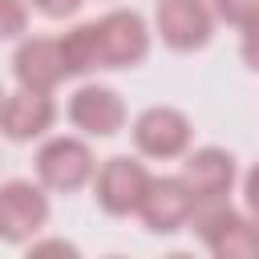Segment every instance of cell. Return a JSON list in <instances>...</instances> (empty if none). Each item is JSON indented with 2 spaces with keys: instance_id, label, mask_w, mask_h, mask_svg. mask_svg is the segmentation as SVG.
<instances>
[{
  "instance_id": "17",
  "label": "cell",
  "mask_w": 259,
  "mask_h": 259,
  "mask_svg": "<svg viewBox=\"0 0 259 259\" xmlns=\"http://www.w3.org/2000/svg\"><path fill=\"white\" fill-rule=\"evenodd\" d=\"M32 4H36L40 16H49V20H65V16H73L85 0H32Z\"/></svg>"
},
{
  "instance_id": "15",
  "label": "cell",
  "mask_w": 259,
  "mask_h": 259,
  "mask_svg": "<svg viewBox=\"0 0 259 259\" xmlns=\"http://www.w3.org/2000/svg\"><path fill=\"white\" fill-rule=\"evenodd\" d=\"M28 28V4L24 0H0V40H16Z\"/></svg>"
},
{
  "instance_id": "18",
  "label": "cell",
  "mask_w": 259,
  "mask_h": 259,
  "mask_svg": "<svg viewBox=\"0 0 259 259\" xmlns=\"http://www.w3.org/2000/svg\"><path fill=\"white\" fill-rule=\"evenodd\" d=\"M243 198H247V210L259 219V162L247 170V178H243Z\"/></svg>"
},
{
  "instance_id": "7",
  "label": "cell",
  "mask_w": 259,
  "mask_h": 259,
  "mask_svg": "<svg viewBox=\"0 0 259 259\" xmlns=\"http://www.w3.org/2000/svg\"><path fill=\"white\" fill-rule=\"evenodd\" d=\"M138 214H142L146 231H154V235H174V231H182V227L190 223V214H194V194H190V186L182 182V174L150 178Z\"/></svg>"
},
{
  "instance_id": "5",
  "label": "cell",
  "mask_w": 259,
  "mask_h": 259,
  "mask_svg": "<svg viewBox=\"0 0 259 259\" xmlns=\"http://www.w3.org/2000/svg\"><path fill=\"white\" fill-rule=\"evenodd\" d=\"M101 69H134L150 53V28L134 8H113L97 20Z\"/></svg>"
},
{
  "instance_id": "10",
  "label": "cell",
  "mask_w": 259,
  "mask_h": 259,
  "mask_svg": "<svg viewBox=\"0 0 259 259\" xmlns=\"http://www.w3.org/2000/svg\"><path fill=\"white\" fill-rule=\"evenodd\" d=\"M53 117H57L53 97L36 93V89H16V93H4V101H0V134L8 142H32V138L49 134Z\"/></svg>"
},
{
  "instance_id": "2",
  "label": "cell",
  "mask_w": 259,
  "mask_h": 259,
  "mask_svg": "<svg viewBox=\"0 0 259 259\" xmlns=\"http://www.w3.org/2000/svg\"><path fill=\"white\" fill-rule=\"evenodd\" d=\"M97 174V162H93V150L81 142V138H49L36 154V178L45 190H57V194H73L81 190L89 178Z\"/></svg>"
},
{
  "instance_id": "3",
  "label": "cell",
  "mask_w": 259,
  "mask_h": 259,
  "mask_svg": "<svg viewBox=\"0 0 259 259\" xmlns=\"http://www.w3.org/2000/svg\"><path fill=\"white\" fill-rule=\"evenodd\" d=\"M49 223L45 186L12 178L0 186V243H32Z\"/></svg>"
},
{
  "instance_id": "4",
  "label": "cell",
  "mask_w": 259,
  "mask_h": 259,
  "mask_svg": "<svg viewBox=\"0 0 259 259\" xmlns=\"http://www.w3.org/2000/svg\"><path fill=\"white\" fill-rule=\"evenodd\" d=\"M150 178H154V174H150L138 158L117 154V158H109V162L97 170V178H93V198H97V206H101L105 214H113V219L138 214Z\"/></svg>"
},
{
  "instance_id": "19",
  "label": "cell",
  "mask_w": 259,
  "mask_h": 259,
  "mask_svg": "<svg viewBox=\"0 0 259 259\" xmlns=\"http://www.w3.org/2000/svg\"><path fill=\"white\" fill-rule=\"evenodd\" d=\"M28 251H32V255H45V251H57V255H77V247H73V243H65V239H49V243H36V239H32V243H28Z\"/></svg>"
},
{
  "instance_id": "20",
  "label": "cell",
  "mask_w": 259,
  "mask_h": 259,
  "mask_svg": "<svg viewBox=\"0 0 259 259\" xmlns=\"http://www.w3.org/2000/svg\"><path fill=\"white\" fill-rule=\"evenodd\" d=\"M0 101H4V89H0Z\"/></svg>"
},
{
  "instance_id": "16",
  "label": "cell",
  "mask_w": 259,
  "mask_h": 259,
  "mask_svg": "<svg viewBox=\"0 0 259 259\" xmlns=\"http://www.w3.org/2000/svg\"><path fill=\"white\" fill-rule=\"evenodd\" d=\"M239 53H243V65L259 73V20H251V24L243 28V45H239Z\"/></svg>"
},
{
  "instance_id": "13",
  "label": "cell",
  "mask_w": 259,
  "mask_h": 259,
  "mask_svg": "<svg viewBox=\"0 0 259 259\" xmlns=\"http://www.w3.org/2000/svg\"><path fill=\"white\" fill-rule=\"evenodd\" d=\"M61 61H65V77H85L93 69H101V45H97V20L69 28L61 40Z\"/></svg>"
},
{
  "instance_id": "12",
  "label": "cell",
  "mask_w": 259,
  "mask_h": 259,
  "mask_svg": "<svg viewBox=\"0 0 259 259\" xmlns=\"http://www.w3.org/2000/svg\"><path fill=\"white\" fill-rule=\"evenodd\" d=\"M12 73L20 81V89H36V93H53L65 81V61H61V45L49 36H28L20 40L16 57H12Z\"/></svg>"
},
{
  "instance_id": "14",
  "label": "cell",
  "mask_w": 259,
  "mask_h": 259,
  "mask_svg": "<svg viewBox=\"0 0 259 259\" xmlns=\"http://www.w3.org/2000/svg\"><path fill=\"white\" fill-rule=\"evenodd\" d=\"M210 12L235 28H247L251 20H259V0H210Z\"/></svg>"
},
{
  "instance_id": "9",
  "label": "cell",
  "mask_w": 259,
  "mask_h": 259,
  "mask_svg": "<svg viewBox=\"0 0 259 259\" xmlns=\"http://www.w3.org/2000/svg\"><path fill=\"white\" fill-rule=\"evenodd\" d=\"M182 182L194 194V206L202 202H223L235 186V158L219 146H202L194 154H186L182 162Z\"/></svg>"
},
{
  "instance_id": "6",
  "label": "cell",
  "mask_w": 259,
  "mask_h": 259,
  "mask_svg": "<svg viewBox=\"0 0 259 259\" xmlns=\"http://www.w3.org/2000/svg\"><path fill=\"white\" fill-rule=\"evenodd\" d=\"M134 146L146 158H178L190 146V117L174 105H150L134 121Z\"/></svg>"
},
{
  "instance_id": "11",
  "label": "cell",
  "mask_w": 259,
  "mask_h": 259,
  "mask_svg": "<svg viewBox=\"0 0 259 259\" xmlns=\"http://www.w3.org/2000/svg\"><path fill=\"white\" fill-rule=\"evenodd\" d=\"M69 121L89 138H113L125 125V101L109 85H81L69 97Z\"/></svg>"
},
{
  "instance_id": "1",
  "label": "cell",
  "mask_w": 259,
  "mask_h": 259,
  "mask_svg": "<svg viewBox=\"0 0 259 259\" xmlns=\"http://www.w3.org/2000/svg\"><path fill=\"white\" fill-rule=\"evenodd\" d=\"M194 227L214 259H259V219L239 214L223 202L194 206Z\"/></svg>"
},
{
  "instance_id": "8",
  "label": "cell",
  "mask_w": 259,
  "mask_h": 259,
  "mask_svg": "<svg viewBox=\"0 0 259 259\" xmlns=\"http://www.w3.org/2000/svg\"><path fill=\"white\" fill-rule=\"evenodd\" d=\"M158 32L174 53H194L214 32V12L206 0H158Z\"/></svg>"
}]
</instances>
